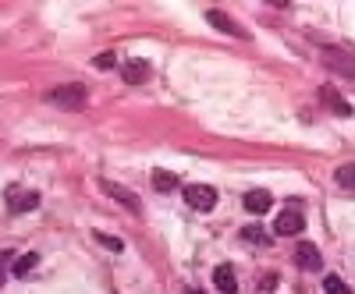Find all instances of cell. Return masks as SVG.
<instances>
[{
	"mask_svg": "<svg viewBox=\"0 0 355 294\" xmlns=\"http://www.w3.org/2000/svg\"><path fill=\"white\" fill-rule=\"evenodd\" d=\"M53 107H61V110H82L85 107V85H78V82H68V85H57V89L46 96Z\"/></svg>",
	"mask_w": 355,
	"mask_h": 294,
	"instance_id": "1",
	"label": "cell"
},
{
	"mask_svg": "<svg viewBox=\"0 0 355 294\" xmlns=\"http://www.w3.org/2000/svg\"><path fill=\"white\" fill-rule=\"evenodd\" d=\"M320 61L327 64L331 71L345 75V78H355V53H348V50H338V46H320Z\"/></svg>",
	"mask_w": 355,
	"mask_h": 294,
	"instance_id": "2",
	"label": "cell"
},
{
	"mask_svg": "<svg viewBox=\"0 0 355 294\" xmlns=\"http://www.w3.org/2000/svg\"><path fill=\"white\" fill-rule=\"evenodd\" d=\"M185 202L192 205V210H199V213H210L217 205V188H210V185H189L185 188Z\"/></svg>",
	"mask_w": 355,
	"mask_h": 294,
	"instance_id": "3",
	"label": "cell"
},
{
	"mask_svg": "<svg viewBox=\"0 0 355 294\" xmlns=\"http://www.w3.org/2000/svg\"><path fill=\"white\" fill-rule=\"evenodd\" d=\"M40 205V192L33 188H8V213H33Z\"/></svg>",
	"mask_w": 355,
	"mask_h": 294,
	"instance_id": "4",
	"label": "cell"
},
{
	"mask_svg": "<svg viewBox=\"0 0 355 294\" xmlns=\"http://www.w3.org/2000/svg\"><path fill=\"white\" fill-rule=\"evenodd\" d=\"M206 21H210V25L217 28V33H224V36H239V39H249V33H245V28H242L239 21H234V18H227L224 11H217V8H210V11H206Z\"/></svg>",
	"mask_w": 355,
	"mask_h": 294,
	"instance_id": "5",
	"label": "cell"
},
{
	"mask_svg": "<svg viewBox=\"0 0 355 294\" xmlns=\"http://www.w3.org/2000/svg\"><path fill=\"white\" fill-rule=\"evenodd\" d=\"M121 78L128 85H146L150 82V64H146L142 57H128V61H121Z\"/></svg>",
	"mask_w": 355,
	"mask_h": 294,
	"instance_id": "6",
	"label": "cell"
},
{
	"mask_svg": "<svg viewBox=\"0 0 355 294\" xmlns=\"http://www.w3.org/2000/svg\"><path fill=\"white\" fill-rule=\"evenodd\" d=\"M306 227V217H302V210L295 205V210H284L281 217H277V223H274V230L281 234V238H291V234H299Z\"/></svg>",
	"mask_w": 355,
	"mask_h": 294,
	"instance_id": "7",
	"label": "cell"
},
{
	"mask_svg": "<svg viewBox=\"0 0 355 294\" xmlns=\"http://www.w3.org/2000/svg\"><path fill=\"white\" fill-rule=\"evenodd\" d=\"M103 192H107L114 202H121L128 213H135V217L142 213V202H139V195H135V192H128V188H121V185H114V181H103Z\"/></svg>",
	"mask_w": 355,
	"mask_h": 294,
	"instance_id": "8",
	"label": "cell"
},
{
	"mask_svg": "<svg viewBox=\"0 0 355 294\" xmlns=\"http://www.w3.org/2000/svg\"><path fill=\"white\" fill-rule=\"evenodd\" d=\"M214 284H217L220 294H234V291H239V277H234L231 262H220V266L214 270Z\"/></svg>",
	"mask_w": 355,
	"mask_h": 294,
	"instance_id": "9",
	"label": "cell"
},
{
	"mask_svg": "<svg viewBox=\"0 0 355 294\" xmlns=\"http://www.w3.org/2000/svg\"><path fill=\"white\" fill-rule=\"evenodd\" d=\"M295 262H299V266H302V270H309V273H316L323 259H320V248H316V245H309V241H302L299 248H295Z\"/></svg>",
	"mask_w": 355,
	"mask_h": 294,
	"instance_id": "10",
	"label": "cell"
},
{
	"mask_svg": "<svg viewBox=\"0 0 355 294\" xmlns=\"http://www.w3.org/2000/svg\"><path fill=\"white\" fill-rule=\"evenodd\" d=\"M270 205H274V199H270V192H263V188H256V192H249L245 195V210L249 213H266V210H270Z\"/></svg>",
	"mask_w": 355,
	"mask_h": 294,
	"instance_id": "11",
	"label": "cell"
},
{
	"mask_svg": "<svg viewBox=\"0 0 355 294\" xmlns=\"http://www.w3.org/2000/svg\"><path fill=\"white\" fill-rule=\"evenodd\" d=\"M36 262H40V255H36V252H25V255L15 262V266H11V273H15V277H28V273L36 270Z\"/></svg>",
	"mask_w": 355,
	"mask_h": 294,
	"instance_id": "12",
	"label": "cell"
},
{
	"mask_svg": "<svg viewBox=\"0 0 355 294\" xmlns=\"http://www.w3.org/2000/svg\"><path fill=\"white\" fill-rule=\"evenodd\" d=\"M153 188L157 192H174L178 188V178L171 170H153Z\"/></svg>",
	"mask_w": 355,
	"mask_h": 294,
	"instance_id": "13",
	"label": "cell"
},
{
	"mask_svg": "<svg viewBox=\"0 0 355 294\" xmlns=\"http://www.w3.org/2000/svg\"><path fill=\"white\" fill-rule=\"evenodd\" d=\"M338 185L341 188H348V192H355V163H345V167H338Z\"/></svg>",
	"mask_w": 355,
	"mask_h": 294,
	"instance_id": "14",
	"label": "cell"
},
{
	"mask_svg": "<svg viewBox=\"0 0 355 294\" xmlns=\"http://www.w3.org/2000/svg\"><path fill=\"white\" fill-rule=\"evenodd\" d=\"M242 238L252 241V245H270V234H266L263 227H245V230H242Z\"/></svg>",
	"mask_w": 355,
	"mask_h": 294,
	"instance_id": "15",
	"label": "cell"
},
{
	"mask_svg": "<svg viewBox=\"0 0 355 294\" xmlns=\"http://www.w3.org/2000/svg\"><path fill=\"white\" fill-rule=\"evenodd\" d=\"M323 291H327V294H348V284L331 273V277H323Z\"/></svg>",
	"mask_w": 355,
	"mask_h": 294,
	"instance_id": "16",
	"label": "cell"
},
{
	"mask_svg": "<svg viewBox=\"0 0 355 294\" xmlns=\"http://www.w3.org/2000/svg\"><path fill=\"white\" fill-rule=\"evenodd\" d=\"M323 100H327V103L334 107V113H338V117H348V113H352V107H348L345 100H338V96H334L331 89H327V93H323Z\"/></svg>",
	"mask_w": 355,
	"mask_h": 294,
	"instance_id": "17",
	"label": "cell"
},
{
	"mask_svg": "<svg viewBox=\"0 0 355 294\" xmlns=\"http://www.w3.org/2000/svg\"><path fill=\"white\" fill-rule=\"evenodd\" d=\"M96 241H100V245H107L110 252H121V248H125V241H121V238H107V234H96Z\"/></svg>",
	"mask_w": 355,
	"mask_h": 294,
	"instance_id": "18",
	"label": "cell"
},
{
	"mask_svg": "<svg viewBox=\"0 0 355 294\" xmlns=\"http://www.w3.org/2000/svg\"><path fill=\"white\" fill-rule=\"evenodd\" d=\"M96 64H100V68H114V53H100Z\"/></svg>",
	"mask_w": 355,
	"mask_h": 294,
	"instance_id": "19",
	"label": "cell"
},
{
	"mask_svg": "<svg viewBox=\"0 0 355 294\" xmlns=\"http://www.w3.org/2000/svg\"><path fill=\"white\" fill-rule=\"evenodd\" d=\"M266 4H274V8H288L291 0H266Z\"/></svg>",
	"mask_w": 355,
	"mask_h": 294,
	"instance_id": "20",
	"label": "cell"
}]
</instances>
